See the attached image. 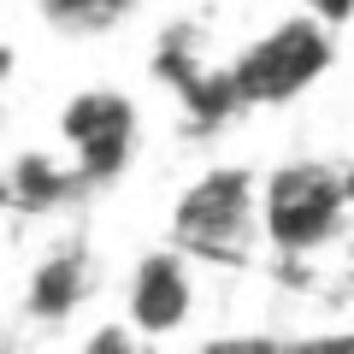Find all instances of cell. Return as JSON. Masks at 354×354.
Instances as JSON below:
<instances>
[{
	"instance_id": "obj_1",
	"label": "cell",
	"mask_w": 354,
	"mask_h": 354,
	"mask_svg": "<svg viewBox=\"0 0 354 354\" xmlns=\"http://www.w3.org/2000/svg\"><path fill=\"white\" fill-rule=\"evenodd\" d=\"M254 213H260V230L272 248L283 254H313L325 248L342 230V213H348V195H342V171L313 160L278 165L254 189Z\"/></svg>"
},
{
	"instance_id": "obj_2",
	"label": "cell",
	"mask_w": 354,
	"mask_h": 354,
	"mask_svg": "<svg viewBox=\"0 0 354 354\" xmlns=\"http://www.w3.org/2000/svg\"><path fill=\"white\" fill-rule=\"evenodd\" d=\"M330 65V36L319 18H290L278 24L272 36H260L236 65H230V95L248 106H278V101H295L307 83Z\"/></svg>"
},
{
	"instance_id": "obj_3",
	"label": "cell",
	"mask_w": 354,
	"mask_h": 354,
	"mask_svg": "<svg viewBox=\"0 0 354 354\" xmlns=\"http://www.w3.org/2000/svg\"><path fill=\"white\" fill-rule=\"evenodd\" d=\"M254 225H260V213H254V177L242 165H218V171L195 177L183 189V201H177V213H171L177 242L189 254H213V260H242L248 242H254Z\"/></svg>"
},
{
	"instance_id": "obj_4",
	"label": "cell",
	"mask_w": 354,
	"mask_h": 354,
	"mask_svg": "<svg viewBox=\"0 0 354 354\" xmlns=\"http://www.w3.org/2000/svg\"><path fill=\"white\" fill-rule=\"evenodd\" d=\"M59 130L77 153V177H113L124 171L130 142H136V106L113 88H83L71 106L59 113Z\"/></svg>"
},
{
	"instance_id": "obj_5",
	"label": "cell",
	"mask_w": 354,
	"mask_h": 354,
	"mask_svg": "<svg viewBox=\"0 0 354 354\" xmlns=\"http://www.w3.org/2000/svg\"><path fill=\"white\" fill-rule=\"evenodd\" d=\"M124 307H130V325L148 330V337H165L189 319L195 307V283H189V266L177 248H153L136 260L130 272V290H124Z\"/></svg>"
},
{
	"instance_id": "obj_6",
	"label": "cell",
	"mask_w": 354,
	"mask_h": 354,
	"mask_svg": "<svg viewBox=\"0 0 354 354\" xmlns=\"http://www.w3.org/2000/svg\"><path fill=\"white\" fill-rule=\"evenodd\" d=\"M88 295V266H83V254H53V260H41L36 266V278H30V290H24V307H30V319H71V307Z\"/></svg>"
},
{
	"instance_id": "obj_7",
	"label": "cell",
	"mask_w": 354,
	"mask_h": 354,
	"mask_svg": "<svg viewBox=\"0 0 354 354\" xmlns=\"http://www.w3.org/2000/svg\"><path fill=\"white\" fill-rule=\"evenodd\" d=\"M136 12V0H41V18L65 36H95V30H113L118 18Z\"/></svg>"
},
{
	"instance_id": "obj_8",
	"label": "cell",
	"mask_w": 354,
	"mask_h": 354,
	"mask_svg": "<svg viewBox=\"0 0 354 354\" xmlns=\"http://www.w3.org/2000/svg\"><path fill=\"white\" fill-rule=\"evenodd\" d=\"M313 6L319 24H342V18H354V0H307Z\"/></svg>"
},
{
	"instance_id": "obj_9",
	"label": "cell",
	"mask_w": 354,
	"mask_h": 354,
	"mask_svg": "<svg viewBox=\"0 0 354 354\" xmlns=\"http://www.w3.org/2000/svg\"><path fill=\"white\" fill-rule=\"evenodd\" d=\"M88 348H130V337L118 325H101V337H88Z\"/></svg>"
}]
</instances>
